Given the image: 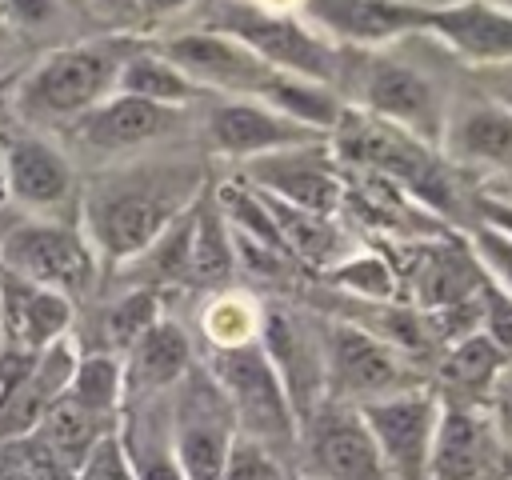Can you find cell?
Wrapping results in <instances>:
<instances>
[{"label": "cell", "mask_w": 512, "mask_h": 480, "mask_svg": "<svg viewBox=\"0 0 512 480\" xmlns=\"http://www.w3.org/2000/svg\"><path fill=\"white\" fill-rule=\"evenodd\" d=\"M192 0H136V8L140 12H148V16H176V12H184Z\"/></svg>", "instance_id": "cell-44"}, {"label": "cell", "mask_w": 512, "mask_h": 480, "mask_svg": "<svg viewBox=\"0 0 512 480\" xmlns=\"http://www.w3.org/2000/svg\"><path fill=\"white\" fill-rule=\"evenodd\" d=\"M160 316H164V312H160V292H156V288H128L112 308H104V316H100L104 344L92 348V352L124 356V352L144 336V328H152Z\"/></svg>", "instance_id": "cell-36"}, {"label": "cell", "mask_w": 512, "mask_h": 480, "mask_svg": "<svg viewBox=\"0 0 512 480\" xmlns=\"http://www.w3.org/2000/svg\"><path fill=\"white\" fill-rule=\"evenodd\" d=\"M468 244H472V256L480 260L488 284H496L500 292L512 296V236L500 232V228L476 224V228L468 232Z\"/></svg>", "instance_id": "cell-38"}, {"label": "cell", "mask_w": 512, "mask_h": 480, "mask_svg": "<svg viewBox=\"0 0 512 480\" xmlns=\"http://www.w3.org/2000/svg\"><path fill=\"white\" fill-rule=\"evenodd\" d=\"M296 16L328 44L380 52L424 32V0H300Z\"/></svg>", "instance_id": "cell-15"}, {"label": "cell", "mask_w": 512, "mask_h": 480, "mask_svg": "<svg viewBox=\"0 0 512 480\" xmlns=\"http://www.w3.org/2000/svg\"><path fill=\"white\" fill-rule=\"evenodd\" d=\"M472 80L484 92V100H492V104L512 112V60L508 64H492V68H476Z\"/></svg>", "instance_id": "cell-43"}, {"label": "cell", "mask_w": 512, "mask_h": 480, "mask_svg": "<svg viewBox=\"0 0 512 480\" xmlns=\"http://www.w3.org/2000/svg\"><path fill=\"white\" fill-rule=\"evenodd\" d=\"M112 428H116L112 420H100V416L84 412L80 404H72L68 396H60V400L40 416V424H36L28 436L36 440V448H40L52 464H60L68 476H76V472L84 468V460L92 456V448H96Z\"/></svg>", "instance_id": "cell-27"}, {"label": "cell", "mask_w": 512, "mask_h": 480, "mask_svg": "<svg viewBox=\"0 0 512 480\" xmlns=\"http://www.w3.org/2000/svg\"><path fill=\"white\" fill-rule=\"evenodd\" d=\"M484 412L492 420V432L504 448V456L512 460V360L500 368V376L492 380L488 396H484Z\"/></svg>", "instance_id": "cell-41"}, {"label": "cell", "mask_w": 512, "mask_h": 480, "mask_svg": "<svg viewBox=\"0 0 512 480\" xmlns=\"http://www.w3.org/2000/svg\"><path fill=\"white\" fill-rule=\"evenodd\" d=\"M204 364L216 376L220 392L228 396L240 436L272 448L276 456H284V452H292L300 444L296 412H292V404H288V396H284V388H280L260 340L244 344V348L212 352Z\"/></svg>", "instance_id": "cell-5"}, {"label": "cell", "mask_w": 512, "mask_h": 480, "mask_svg": "<svg viewBox=\"0 0 512 480\" xmlns=\"http://www.w3.org/2000/svg\"><path fill=\"white\" fill-rule=\"evenodd\" d=\"M392 480H428L432 436L440 420V392L420 384L408 392H392L368 404H356Z\"/></svg>", "instance_id": "cell-13"}, {"label": "cell", "mask_w": 512, "mask_h": 480, "mask_svg": "<svg viewBox=\"0 0 512 480\" xmlns=\"http://www.w3.org/2000/svg\"><path fill=\"white\" fill-rule=\"evenodd\" d=\"M200 180L176 184L164 172H136L124 176L116 184L92 188L84 208H80V228L92 240L100 260H112L116 268L124 260H132L136 252H144L172 216H180L196 196H200Z\"/></svg>", "instance_id": "cell-2"}, {"label": "cell", "mask_w": 512, "mask_h": 480, "mask_svg": "<svg viewBox=\"0 0 512 480\" xmlns=\"http://www.w3.org/2000/svg\"><path fill=\"white\" fill-rule=\"evenodd\" d=\"M504 448L492 432L484 404L440 396V420L428 456V480H496Z\"/></svg>", "instance_id": "cell-17"}, {"label": "cell", "mask_w": 512, "mask_h": 480, "mask_svg": "<svg viewBox=\"0 0 512 480\" xmlns=\"http://www.w3.org/2000/svg\"><path fill=\"white\" fill-rule=\"evenodd\" d=\"M76 304L56 288H40L0 268V348L40 356L72 332Z\"/></svg>", "instance_id": "cell-20"}, {"label": "cell", "mask_w": 512, "mask_h": 480, "mask_svg": "<svg viewBox=\"0 0 512 480\" xmlns=\"http://www.w3.org/2000/svg\"><path fill=\"white\" fill-rule=\"evenodd\" d=\"M220 480H292V476L284 468V456H276L272 448H264L248 436H236V444L220 468Z\"/></svg>", "instance_id": "cell-37"}, {"label": "cell", "mask_w": 512, "mask_h": 480, "mask_svg": "<svg viewBox=\"0 0 512 480\" xmlns=\"http://www.w3.org/2000/svg\"><path fill=\"white\" fill-rule=\"evenodd\" d=\"M408 256H388L396 268V284L408 288V304L420 312H440L468 304L484 292L488 276L480 260L472 256L468 236H428V240H404Z\"/></svg>", "instance_id": "cell-10"}, {"label": "cell", "mask_w": 512, "mask_h": 480, "mask_svg": "<svg viewBox=\"0 0 512 480\" xmlns=\"http://www.w3.org/2000/svg\"><path fill=\"white\" fill-rule=\"evenodd\" d=\"M424 36L456 52L468 72L508 64L512 60V8L496 0L424 4Z\"/></svg>", "instance_id": "cell-18"}, {"label": "cell", "mask_w": 512, "mask_h": 480, "mask_svg": "<svg viewBox=\"0 0 512 480\" xmlns=\"http://www.w3.org/2000/svg\"><path fill=\"white\" fill-rule=\"evenodd\" d=\"M484 196H496V200H508V204H512V172H508V176H488Z\"/></svg>", "instance_id": "cell-45"}, {"label": "cell", "mask_w": 512, "mask_h": 480, "mask_svg": "<svg viewBox=\"0 0 512 480\" xmlns=\"http://www.w3.org/2000/svg\"><path fill=\"white\" fill-rule=\"evenodd\" d=\"M76 344L72 336H64L60 344H52L48 352L36 356V364L24 372V380L16 388H8L0 396V444L16 440V436H28L40 416L64 396L68 388V376L76 368Z\"/></svg>", "instance_id": "cell-25"}, {"label": "cell", "mask_w": 512, "mask_h": 480, "mask_svg": "<svg viewBox=\"0 0 512 480\" xmlns=\"http://www.w3.org/2000/svg\"><path fill=\"white\" fill-rule=\"evenodd\" d=\"M304 476L316 480H392L364 416L356 404L320 400V408L300 424Z\"/></svg>", "instance_id": "cell-11"}, {"label": "cell", "mask_w": 512, "mask_h": 480, "mask_svg": "<svg viewBox=\"0 0 512 480\" xmlns=\"http://www.w3.org/2000/svg\"><path fill=\"white\" fill-rule=\"evenodd\" d=\"M200 332L212 352L256 344L260 340V304L248 292L216 288L208 296V304L200 308Z\"/></svg>", "instance_id": "cell-34"}, {"label": "cell", "mask_w": 512, "mask_h": 480, "mask_svg": "<svg viewBox=\"0 0 512 480\" xmlns=\"http://www.w3.org/2000/svg\"><path fill=\"white\" fill-rule=\"evenodd\" d=\"M212 28L240 40L268 68L296 72L324 84L340 80V48L328 44L320 32H312L296 12H272V8H260L256 0H220Z\"/></svg>", "instance_id": "cell-6"}, {"label": "cell", "mask_w": 512, "mask_h": 480, "mask_svg": "<svg viewBox=\"0 0 512 480\" xmlns=\"http://www.w3.org/2000/svg\"><path fill=\"white\" fill-rule=\"evenodd\" d=\"M252 100L276 108L280 116H288V120H296V124H304V128H312L320 136H332V128L340 124V116L348 108V100H344V92L336 84L308 80V76L280 72V68H272L264 76V84L256 88Z\"/></svg>", "instance_id": "cell-26"}, {"label": "cell", "mask_w": 512, "mask_h": 480, "mask_svg": "<svg viewBox=\"0 0 512 480\" xmlns=\"http://www.w3.org/2000/svg\"><path fill=\"white\" fill-rule=\"evenodd\" d=\"M260 348L296 412V424H304L320 408V400H328L324 352H320L316 324H304L284 304H260Z\"/></svg>", "instance_id": "cell-14"}, {"label": "cell", "mask_w": 512, "mask_h": 480, "mask_svg": "<svg viewBox=\"0 0 512 480\" xmlns=\"http://www.w3.org/2000/svg\"><path fill=\"white\" fill-rule=\"evenodd\" d=\"M348 104L392 124V128H404L408 136H416L432 148H440L448 108H444L436 84L420 68H412L396 56L364 52V64L356 68V84H352Z\"/></svg>", "instance_id": "cell-8"}, {"label": "cell", "mask_w": 512, "mask_h": 480, "mask_svg": "<svg viewBox=\"0 0 512 480\" xmlns=\"http://www.w3.org/2000/svg\"><path fill=\"white\" fill-rule=\"evenodd\" d=\"M236 276V248H232V232L216 208V200L208 196V188L196 196L192 208V268H188V284L200 288H228V280Z\"/></svg>", "instance_id": "cell-31"}, {"label": "cell", "mask_w": 512, "mask_h": 480, "mask_svg": "<svg viewBox=\"0 0 512 480\" xmlns=\"http://www.w3.org/2000/svg\"><path fill=\"white\" fill-rule=\"evenodd\" d=\"M240 180L284 200V204L316 212V216H340L344 192H348V180H344L340 160L328 140L256 156V160L240 164Z\"/></svg>", "instance_id": "cell-12"}, {"label": "cell", "mask_w": 512, "mask_h": 480, "mask_svg": "<svg viewBox=\"0 0 512 480\" xmlns=\"http://www.w3.org/2000/svg\"><path fill=\"white\" fill-rule=\"evenodd\" d=\"M260 8H272V12H296L300 8V0H256Z\"/></svg>", "instance_id": "cell-46"}, {"label": "cell", "mask_w": 512, "mask_h": 480, "mask_svg": "<svg viewBox=\"0 0 512 480\" xmlns=\"http://www.w3.org/2000/svg\"><path fill=\"white\" fill-rule=\"evenodd\" d=\"M260 192V188H256ZM264 196V204H268V212H272V220H276V228H280V236H284V244H288V252L296 256V260H304V264H312V268H332L340 256H348L352 248L344 244V228H340V220L336 216H316V212H304V208H296V204H284V200H276V196H268V192H260Z\"/></svg>", "instance_id": "cell-30"}, {"label": "cell", "mask_w": 512, "mask_h": 480, "mask_svg": "<svg viewBox=\"0 0 512 480\" xmlns=\"http://www.w3.org/2000/svg\"><path fill=\"white\" fill-rule=\"evenodd\" d=\"M508 364V356L484 336V328L452 340L440 360H436V380H440V396H456V400H472L484 404L492 380L500 376V368Z\"/></svg>", "instance_id": "cell-28"}, {"label": "cell", "mask_w": 512, "mask_h": 480, "mask_svg": "<svg viewBox=\"0 0 512 480\" xmlns=\"http://www.w3.org/2000/svg\"><path fill=\"white\" fill-rule=\"evenodd\" d=\"M192 208L196 200L168 220V228L132 260L120 264V276L132 280V288H176L188 284V268H192Z\"/></svg>", "instance_id": "cell-29"}, {"label": "cell", "mask_w": 512, "mask_h": 480, "mask_svg": "<svg viewBox=\"0 0 512 480\" xmlns=\"http://www.w3.org/2000/svg\"><path fill=\"white\" fill-rule=\"evenodd\" d=\"M200 92H212V96H244L252 100L256 88L264 84V76L272 72L256 52H248L240 40H232L228 32L220 28H196V32H180L172 40H160L156 44Z\"/></svg>", "instance_id": "cell-16"}, {"label": "cell", "mask_w": 512, "mask_h": 480, "mask_svg": "<svg viewBox=\"0 0 512 480\" xmlns=\"http://www.w3.org/2000/svg\"><path fill=\"white\" fill-rule=\"evenodd\" d=\"M60 12H64V0H0V20L24 32L52 24Z\"/></svg>", "instance_id": "cell-42"}, {"label": "cell", "mask_w": 512, "mask_h": 480, "mask_svg": "<svg viewBox=\"0 0 512 480\" xmlns=\"http://www.w3.org/2000/svg\"><path fill=\"white\" fill-rule=\"evenodd\" d=\"M172 452L184 480H220V468L240 436L228 396L220 392L208 364H192L168 396Z\"/></svg>", "instance_id": "cell-7"}, {"label": "cell", "mask_w": 512, "mask_h": 480, "mask_svg": "<svg viewBox=\"0 0 512 480\" xmlns=\"http://www.w3.org/2000/svg\"><path fill=\"white\" fill-rule=\"evenodd\" d=\"M328 144H332L340 164L400 184L420 208H428L444 224L456 220L460 196H456L452 164L440 156V148L408 136L404 128H392V124H384V120H376L352 104L344 108Z\"/></svg>", "instance_id": "cell-1"}, {"label": "cell", "mask_w": 512, "mask_h": 480, "mask_svg": "<svg viewBox=\"0 0 512 480\" xmlns=\"http://www.w3.org/2000/svg\"><path fill=\"white\" fill-rule=\"evenodd\" d=\"M320 352H324V380L328 396L344 404H368L392 392L420 388V372L412 360H404L388 340L360 328L344 316H320Z\"/></svg>", "instance_id": "cell-4"}, {"label": "cell", "mask_w": 512, "mask_h": 480, "mask_svg": "<svg viewBox=\"0 0 512 480\" xmlns=\"http://www.w3.org/2000/svg\"><path fill=\"white\" fill-rule=\"evenodd\" d=\"M0 268L32 280L40 288H56L64 296L88 292L96 284L100 256L80 224L64 220H24L0 240Z\"/></svg>", "instance_id": "cell-9"}, {"label": "cell", "mask_w": 512, "mask_h": 480, "mask_svg": "<svg viewBox=\"0 0 512 480\" xmlns=\"http://www.w3.org/2000/svg\"><path fill=\"white\" fill-rule=\"evenodd\" d=\"M120 364H124V404H140V400L168 396L184 380V372L196 364V348L176 320L160 316L120 356Z\"/></svg>", "instance_id": "cell-23"}, {"label": "cell", "mask_w": 512, "mask_h": 480, "mask_svg": "<svg viewBox=\"0 0 512 480\" xmlns=\"http://www.w3.org/2000/svg\"><path fill=\"white\" fill-rule=\"evenodd\" d=\"M180 124H184V108H164V104H152L140 96L112 92L96 108L76 116L72 132L84 148H92L100 156H120V152H136V148H148V144L172 136Z\"/></svg>", "instance_id": "cell-21"}, {"label": "cell", "mask_w": 512, "mask_h": 480, "mask_svg": "<svg viewBox=\"0 0 512 480\" xmlns=\"http://www.w3.org/2000/svg\"><path fill=\"white\" fill-rule=\"evenodd\" d=\"M64 396L72 404H80L84 412L120 424V408H124V364H120V356H112V352H80Z\"/></svg>", "instance_id": "cell-33"}, {"label": "cell", "mask_w": 512, "mask_h": 480, "mask_svg": "<svg viewBox=\"0 0 512 480\" xmlns=\"http://www.w3.org/2000/svg\"><path fill=\"white\" fill-rule=\"evenodd\" d=\"M480 308H484V316H480L484 336L512 360V296L500 292L496 284H484V292H480Z\"/></svg>", "instance_id": "cell-40"}, {"label": "cell", "mask_w": 512, "mask_h": 480, "mask_svg": "<svg viewBox=\"0 0 512 480\" xmlns=\"http://www.w3.org/2000/svg\"><path fill=\"white\" fill-rule=\"evenodd\" d=\"M324 280L332 288L356 296V300H372V304L400 300V284H396L392 260L384 252H372V248H352L332 268H324Z\"/></svg>", "instance_id": "cell-35"}, {"label": "cell", "mask_w": 512, "mask_h": 480, "mask_svg": "<svg viewBox=\"0 0 512 480\" xmlns=\"http://www.w3.org/2000/svg\"><path fill=\"white\" fill-rule=\"evenodd\" d=\"M300 480H316V476H300Z\"/></svg>", "instance_id": "cell-47"}, {"label": "cell", "mask_w": 512, "mask_h": 480, "mask_svg": "<svg viewBox=\"0 0 512 480\" xmlns=\"http://www.w3.org/2000/svg\"><path fill=\"white\" fill-rule=\"evenodd\" d=\"M136 48V36H100L52 48L40 64L28 68V76L16 88L20 116L36 124H72L76 116H84L88 108L116 92V76Z\"/></svg>", "instance_id": "cell-3"}, {"label": "cell", "mask_w": 512, "mask_h": 480, "mask_svg": "<svg viewBox=\"0 0 512 480\" xmlns=\"http://www.w3.org/2000/svg\"><path fill=\"white\" fill-rule=\"evenodd\" d=\"M312 140H328L288 116H280L276 108L260 104V100H228L220 96L208 112V144L216 156L224 160H236V164H248L256 156H268V152H284V148H296V144H312Z\"/></svg>", "instance_id": "cell-19"}, {"label": "cell", "mask_w": 512, "mask_h": 480, "mask_svg": "<svg viewBox=\"0 0 512 480\" xmlns=\"http://www.w3.org/2000/svg\"><path fill=\"white\" fill-rule=\"evenodd\" d=\"M440 156L448 164L480 168L488 176H508L512 172V112L492 100H476L464 112H452L444 120Z\"/></svg>", "instance_id": "cell-24"}, {"label": "cell", "mask_w": 512, "mask_h": 480, "mask_svg": "<svg viewBox=\"0 0 512 480\" xmlns=\"http://www.w3.org/2000/svg\"><path fill=\"white\" fill-rule=\"evenodd\" d=\"M76 480H136V468L116 436V428L92 448V456L84 460V468L76 472Z\"/></svg>", "instance_id": "cell-39"}, {"label": "cell", "mask_w": 512, "mask_h": 480, "mask_svg": "<svg viewBox=\"0 0 512 480\" xmlns=\"http://www.w3.org/2000/svg\"><path fill=\"white\" fill-rule=\"evenodd\" d=\"M0 172H4L8 196L20 200L24 208H36V212H56L76 192L72 160L64 156L60 144H52L44 136H16L4 148Z\"/></svg>", "instance_id": "cell-22"}, {"label": "cell", "mask_w": 512, "mask_h": 480, "mask_svg": "<svg viewBox=\"0 0 512 480\" xmlns=\"http://www.w3.org/2000/svg\"><path fill=\"white\" fill-rule=\"evenodd\" d=\"M116 92L140 96V100H152V104H164V108H188L200 96V88L156 44H140L124 60V68L116 76Z\"/></svg>", "instance_id": "cell-32"}]
</instances>
